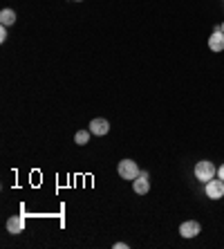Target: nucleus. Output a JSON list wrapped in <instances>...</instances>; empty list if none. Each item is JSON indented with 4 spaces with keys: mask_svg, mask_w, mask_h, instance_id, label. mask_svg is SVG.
I'll use <instances>...</instances> for the list:
<instances>
[{
    "mask_svg": "<svg viewBox=\"0 0 224 249\" xmlns=\"http://www.w3.org/2000/svg\"><path fill=\"white\" fill-rule=\"evenodd\" d=\"M193 175H195V180H200L202 184H207L213 178H218V166L211 160H200L195 164V168H193Z\"/></svg>",
    "mask_w": 224,
    "mask_h": 249,
    "instance_id": "obj_1",
    "label": "nucleus"
},
{
    "mask_svg": "<svg viewBox=\"0 0 224 249\" xmlns=\"http://www.w3.org/2000/svg\"><path fill=\"white\" fill-rule=\"evenodd\" d=\"M117 173L121 175V180H135V178H139V166H137V162H132V160H121L119 162V166H117Z\"/></svg>",
    "mask_w": 224,
    "mask_h": 249,
    "instance_id": "obj_2",
    "label": "nucleus"
},
{
    "mask_svg": "<svg viewBox=\"0 0 224 249\" xmlns=\"http://www.w3.org/2000/svg\"><path fill=\"white\" fill-rule=\"evenodd\" d=\"M204 193H207V197H211V200H222L224 197V182L220 180V178H213L211 182L204 184Z\"/></svg>",
    "mask_w": 224,
    "mask_h": 249,
    "instance_id": "obj_3",
    "label": "nucleus"
},
{
    "mask_svg": "<svg viewBox=\"0 0 224 249\" xmlns=\"http://www.w3.org/2000/svg\"><path fill=\"white\" fill-rule=\"evenodd\" d=\"M202 233V225L197 220H186L179 225V236L182 238H197Z\"/></svg>",
    "mask_w": 224,
    "mask_h": 249,
    "instance_id": "obj_4",
    "label": "nucleus"
},
{
    "mask_svg": "<svg viewBox=\"0 0 224 249\" xmlns=\"http://www.w3.org/2000/svg\"><path fill=\"white\" fill-rule=\"evenodd\" d=\"M208 50L211 52H224V32L220 29V25H215L213 34L208 36Z\"/></svg>",
    "mask_w": 224,
    "mask_h": 249,
    "instance_id": "obj_5",
    "label": "nucleus"
},
{
    "mask_svg": "<svg viewBox=\"0 0 224 249\" xmlns=\"http://www.w3.org/2000/svg\"><path fill=\"white\" fill-rule=\"evenodd\" d=\"M132 191L137 193V196H146V193L150 191V182H148V173H146V171H141L139 178L132 180Z\"/></svg>",
    "mask_w": 224,
    "mask_h": 249,
    "instance_id": "obj_6",
    "label": "nucleus"
},
{
    "mask_svg": "<svg viewBox=\"0 0 224 249\" xmlns=\"http://www.w3.org/2000/svg\"><path fill=\"white\" fill-rule=\"evenodd\" d=\"M90 133L92 135H97V137H103V135H108V130H110V122L108 119H103V117H97V119H92L90 122Z\"/></svg>",
    "mask_w": 224,
    "mask_h": 249,
    "instance_id": "obj_7",
    "label": "nucleus"
},
{
    "mask_svg": "<svg viewBox=\"0 0 224 249\" xmlns=\"http://www.w3.org/2000/svg\"><path fill=\"white\" fill-rule=\"evenodd\" d=\"M7 231L12 233V236L23 233L25 231V215H12V218L7 220Z\"/></svg>",
    "mask_w": 224,
    "mask_h": 249,
    "instance_id": "obj_8",
    "label": "nucleus"
},
{
    "mask_svg": "<svg viewBox=\"0 0 224 249\" xmlns=\"http://www.w3.org/2000/svg\"><path fill=\"white\" fill-rule=\"evenodd\" d=\"M16 23V12L14 9H2L0 12V25L2 27H9V25Z\"/></svg>",
    "mask_w": 224,
    "mask_h": 249,
    "instance_id": "obj_9",
    "label": "nucleus"
},
{
    "mask_svg": "<svg viewBox=\"0 0 224 249\" xmlns=\"http://www.w3.org/2000/svg\"><path fill=\"white\" fill-rule=\"evenodd\" d=\"M90 135H92L90 133V128H87V130H79V133L74 135V144L76 146H86L87 142H90Z\"/></svg>",
    "mask_w": 224,
    "mask_h": 249,
    "instance_id": "obj_10",
    "label": "nucleus"
},
{
    "mask_svg": "<svg viewBox=\"0 0 224 249\" xmlns=\"http://www.w3.org/2000/svg\"><path fill=\"white\" fill-rule=\"evenodd\" d=\"M7 41V27L0 29V43H5Z\"/></svg>",
    "mask_w": 224,
    "mask_h": 249,
    "instance_id": "obj_11",
    "label": "nucleus"
},
{
    "mask_svg": "<svg viewBox=\"0 0 224 249\" xmlns=\"http://www.w3.org/2000/svg\"><path fill=\"white\" fill-rule=\"evenodd\" d=\"M218 178L224 182V164H220V166H218Z\"/></svg>",
    "mask_w": 224,
    "mask_h": 249,
    "instance_id": "obj_12",
    "label": "nucleus"
},
{
    "mask_svg": "<svg viewBox=\"0 0 224 249\" xmlns=\"http://www.w3.org/2000/svg\"><path fill=\"white\" fill-rule=\"evenodd\" d=\"M128 245L126 243H115V249H126Z\"/></svg>",
    "mask_w": 224,
    "mask_h": 249,
    "instance_id": "obj_13",
    "label": "nucleus"
},
{
    "mask_svg": "<svg viewBox=\"0 0 224 249\" xmlns=\"http://www.w3.org/2000/svg\"><path fill=\"white\" fill-rule=\"evenodd\" d=\"M220 29H222V32H224V23H222V25H220Z\"/></svg>",
    "mask_w": 224,
    "mask_h": 249,
    "instance_id": "obj_14",
    "label": "nucleus"
},
{
    "mask_svg": "<svg viewBox=\"0 0 224 249\" xmlns=\"http://www.w3.org/2000/svg\"><path fill=\"white\" fill-rule=\"evenodd\" d=\"M72 2H83V0H72Z\"/></svg>",
    "mask_w": 224,
    "mask_h": 249,
    "instance_id": "obj_15",
    "label": "nucleus"
}]
</instances>
